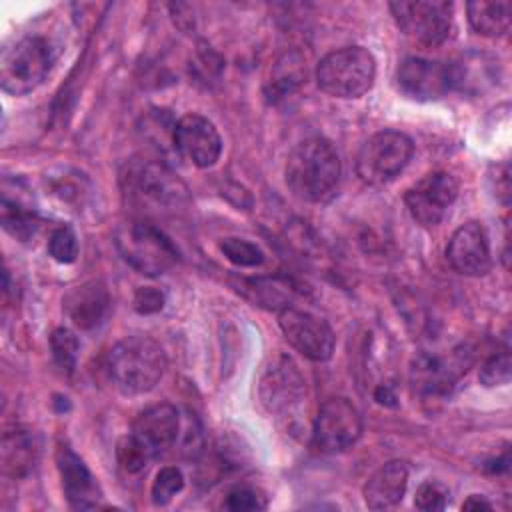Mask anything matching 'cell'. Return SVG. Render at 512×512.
Segmentation results:
<instances>
[{
	"mask_svg": "<svg viewBox=\"0 0 512 512\" xmlns=\"http://www.w3.org/2000/svg\"><path fill=\"white\" fill-rule=\"evenodd\" d=\"M458 196V182L448 172H430L410 186L404 194L410 216L420 226H436L442 222Z\"/></svg>",
	"mask_w": 512,
	"mask_h": 512,
	"instance_id": "cell-11",
	"label": "cell"
},
{
	"mask_svg": "<svg viewBox=\"0 0 512 512\" xmlns=\"http://www.w3.org/2000/svg\"><path fill=\"white\" fill-rule=\"evenodd\" d=\"M56 464L58 472L62 478V488L64 494L70 502L72 508L86 510V508H96L98 506V484L82 458L74 454L68 446H60L56 452Z\"/></svg>",
	"mask_w": 512,
	"mask_h": 512,
	"instance_id": "cell-18",
	"label": "cell"
},
{
	"mask_svg": "<svg viewBox=\"0 0 512 512\" xmlns=\"http://www.w3.org/2000/svg\"><path fill=\"white\" fill-rule=\"evenodd\" d=\"M50 348H52V356L56 360V364L66 370L72 372L76 368V360H78V338L68 330V328H56L50 336Z\"/></svg>",
	"mask_w": 512,
	"mask_h": 512,
	"instance_id": "cell-25",
	"label": "cell"
},
{
	"mask_svg": "<svg viewBox=\"0 0 512 512\" xmlns=\"http://www.w3.org/2000/svg\"><path fill=\"white\" fill-rule=\"evenodd\" d=\"M362 418L356 406L346 398L326 400L312 426V442L320 452H342L358 442Z\"/></svg>",
	"mask_w": 512,
	"mask_h": 512,
	"instance_id": "cell-8",
	"label": "cell"
},
{
	"mask_svg": "<svg viewBox=\"0 0 512 512\" xmlns=\"http://www.w3.org/2000/svg\"><path fill=\"white\" fill-rule=\"evenodd\" d=\"M164 302H166L164 292L154 286H142L134 294V308L140 314H154L164 308Z\"/></svg>",
	"mask_w": 512,
	"mask_h": 512,
	"instance_id": "cell-32",
	"label": "cell"
},
{
	"mask_svg": "<svg viewBox=\"0 0 512 512\" xmlns=\"http://www.w3.org/2000/svg\"><path fill=\"white\" fill-rule=\"evenodd\" d=\"M184 488V476L176 466H164L154 478L152 500L158 506L168 504Z\"/></svg>",
	"mask_w": 512,
	"mask_h": 512,
	"instance_id": "cell-26",
	"label": "cell"
},
{
	"mask_svg": "<svg viewBox=\"0 0 512 512\" xmlns=\"http://www.w3.org/2000/svg\"><path fill=\"white\" fill-rule=\"evenodd\" d=\"M266 496L250 486H238L226 494L224 508L242 512V510H264L266 508Z\"/></svg>",
	"mask_w": 512,
	"mask_h": 512,
	"instance_id": "cell-28",
	"label": "cell"
},
{
	"mask_svg": "<svg viewBox=\"0 0 512 512\" xmlns=\"http://www.w3.org/2000/svg\"><path fill=\"white\" fill-rule=\"evenodd\" d=\"M2 468L8 476H24L34 468L38 456V444L30 430L6 432L2 438Z\"/></svg>",
	"mask_w": 512,
	"mask_h": 512,
	"instance_id": "cell-21",
	"label": "cell"
},
{
	"mask_svg": "<svg viewBox=\"0 0 512 512\" xmlns=\"http://www.w3.org/2000/svg\"><path fill=\"white\" fill-rule=\"evenodd\" d=\"M446 502H448V490L440 482H434V480L420 484L416 490V496H414L416 508L426 510V512L444 510Z\"/></svg>",
	"mask_w": 512,
	"mask_h": 512,
	"instance_id": "cell-30",
	"label": "cell"
},
{
	"mask_svg": "<svg viewBox=\"0 0 512 512\" xmlns=\"http://www.w3.org/2000/svg\"><path fill=\"white\" fill-rule=\"evenodd\" d=\"M472 356L466 348H456L450 356L418 354L410 368V382L422 396H442L468 370Z\"/></svg>",
	"mask_w": 512,
	"mask_h": 512,
	"instance_id": "cell-12",
	"label": "cell"
},
{
	"mask_svg": "<svg viewBox=\"0 0 512 512\" xmlns=\"http://www.w3.org/2000/svg\"><path fill=\"white\" fill-rule=\"evenodd\" d=\"M0 222L2 228L20 242L30 240L38 230V216L34 208L22 204L20 200H10L6 194L2 196Z\"/></svg>",
	"mask_w": 512,
	"mask_h": 512,
	"instance_id": "cell-23",
	"label": "cell"
},
{
	"mask_svg": "<svg viewBox=\"0 0 512 512\" xmlns=\"http://www.w3.org/2000/svg\"><path fill=\"white\" fill-rule=\"evenodd\" d=\"M304 384L306 382L300 376L296 364L288 358H278L266 368L260 380L262 404L268 408V412L288 418L300 408L304 400Z\"/></svg>",
	"mask_w": 512,
	"mask_h": 512,
	"instance_id": "cell-13",
	"label": "cell"
},
{
	"mask_svg": "<svg viewBox=\"0 0 512 512\" xmlns=\"http://www.w3.org/2000/svg\"><path fill=\"white\" fill-rule=\"evenodd\" d=\"M446 258L458 274L484 276L492 266L490 244L484 226L474 220L462 224L446 246Z\"/></svg>",
	"mask_w": 512,
	"mask_h": 512,
	"instance_id": "cell-17",
	"label": "cell"
},
{
	"mask_svg": "<svg viewBox=\"0 0 512 512\" xmlns=\"http://www.w3.org/2000/svg\"><path fill=\"white\" fill-rule=\"evenodd\" d=\"M118 462L120 466L128 472V474H136L140 470L146 468V464L150 462L148 454L130 438L126 436L120 444H118Z\"/></svg>",
	"mask_w": 512,
	"mask_h": 512,
	"instance_id": "cell-31",
	"label": "cell"
},
{
	"mask_svg": "<svg viewBox=\"0 0 512 512\" xmlns=\"http://www.w3.org/2000/svg\"><path fill=\"white\" fill-rule=\"evenodd\" d=\"M412 152L414 144L404 132H376L362 144L356 158V172L370 186L388 184L408 166Z\"/></svg>",
	"mask_w": 512,
	"mask_h": 512,
	"instance_id": "cell-6",
	"label": "cell"
},
{
	"mask_svg": "<svg viewBox=\"0 0 512 512\" xmlns=\"http://www.w3.org/2000/svg\"><path fill=\"white\" fill-rule=\"evenodd\" d=\"M110 296L102 282L90 280L80 286H74L64 296V310L74 326L82 330H90L98 326L108 310Z\"/></svg>",
	"mask_w": 512,
	"mask_h": 512,
	"instance_id": "cell-20",
	"label": "cell"
},
{
	"mask_svg": "<svg viewBox=\"0 0 512 512\" xmlns=\"http://www.w3.org/2000/svg\"><path fill=\"white\" fill-rule=\"evenodd\" d=\"M376 78V60L362 46H346L326 54L316 68V82L322 92L334 98H360Z\"/></svg>",
	"mask_w": 512,
	"mask_h": 512,
	"instance_id": "cell-3",
	"label": "cell"
},
{
	"mask_svg": "<svg viewBox=\"0 0 512 512\" xmlns=\"http://www.w3.org/2000/svg\"><path fill=\"white\" fill-rule=\"evenodd\" d=\"M278 324L286 340L308 360L324 362L334 352V332L326 320L308 310L286 306L280 310Z\"/></svg>",
	"mask_w": 512,
	"mask_h": 512,
	"instance_id": "cell-10",
	"label": "cell"
},
{
	"mask_svg": "<svg viewBox=\"0 0 512 512\" xmlns=\"http://www.w3.org/2000/svg\"><path fill=\"white\" fill-rule=\"evenodd\" d=\"M464 510H490L492 504L484 498V496H478V494H472L468 496V500L462 504Z\"/></svg>",
	"mask_w": 512,
	"mask_h": 512,
	"instance_id": "cell-34",
	"label": "cell"
},
{
	"mask_svg": "<svg viewBox=\"0 0 512 512\" xmlns=\"http://www.w3.org/2000/svg\"><path fill=\"white\" fill-rule=\"evenodd\" d=\"M120 256L140 274L158 276L170 270L178 260L172 240L146 220L124 222L114 236Z\"/></svg>",
	"mask_w": 512,
	"mask_h": 512,
	"instance_id": "cell-4",
	"label": "cell"
},
{
	"mask_svg": "<svg viewBox=\"0 0 512 512\" xmlns=\"http://www.w3.org/2000/svg\"><path fill=\"white\" fill-rule=\"evenodd\" d=\"M392 16L400 30L424 46L442 44L452 28V4L444 0L392 2Z\"/></svg>",
	"mask_w": 512,
	"mask_h": 512,
	"instance_id": "cell-7",
	"label": "cell"
},
{
	"mask_svg": "<svg viewBox=\"0 0 512 512\" xmlns=\"http://www.w3.org/2000/svg\"><path fill=\"white\" fill-rule=\"evenodd\" d=\"M340 180V158L326 138L300 142L286 162V184L304 202H324L332 198Z\"/></svg>",
	"mask_w": 512,
	"mask_h": 512,
	"instance_id": "cell-1",
	"label": "cell"
},
{
	"mask_svg": "<svg viewBox=\"0 0 512 512\" xmlns=\"http://www.w3.org/2000/svg\"><path fill=\"white\" fill-rule=\"evenodd\" d=\"M106 370L114 388L122 394H144L164 376L166 354L160 344L148 336H126L108 352Z\"/></svg>",
	"mask_w": 512,
	"mask_h": 512,
	"instance_id": "cell-2",
	"label": "cell"
},
{
	"mask_svg": "<svg viewBox=\"0 0 512 512\" xmlns=\"http://www.w3.org/2000/svg\"><path fill=\"white\" fill-rule=\"evenodd\" d=\"M408 466L402 460H392L380 466L364 484V502L372 510L394 508L406 492Z\"/></svg>",
	"mask_w": 512,
	"mask_h": 512,
	"instance_id": "cell-19",
	"label": "cell"
},
{
	"mask_svg": "<svg viewBox=\"0 0 512 512\" xmlns=\"http://www.w3.org/2000/svg\"><path fill=\"white\" fill-rule=\"evenodd\" d=\"M222 254L236 266H260L264 262V252L250 240L244 238H224L220 242Z\"/></svg>",
	"mask_w": 512,
	"mask_h": 512,
	"instance_id": "cell-24",
	"label": "cell"
},
{
	"mask_svg": "<svg viewBox=\"0 0 512 512\" xmlns=\"http://www.w3.org/2000/svg\"><path fill=\"white\" fill-rule=\"evenodd\" d=\"M466 10L472 28L482 36H500L510 28L512 4L508 0L470 2Z\"/></svg>",
	"mask_w": 512,
	"mask_h": 512,
	"instance_id": "cell-22",
	"label": "cell"
},
{
	"mask_svg": "<svg viewBox=\"0 0 512 512\" xmlns=\"http://www.w3.org/2000/svg\"><path fill=\"white\" fill-rule=\"evenodd\" d=\"M50 256L60 264H72L78 256V240L72 228L60 226L50 234L48 240Z\"/></svg>",
	"mask_w": 512,
	"mask_h": 512,
	"instance_id": "cell-27",
	"label": "cell"
},
{
	"mask_svg": "<svg viewBox=\"0 0 512 512\" xmlns=\"http://www.w3.org/2000/svg\"><path fill=\"white\" fill-rule=\"evenodd\" d=\"M374 400L382 406H396V394H394V388L390 384H380L376 386L374 390Z\"/></svg>",
	"mask_w": 512,
	"mask_h": 512,
	"instance_id": "cell-33",
	"label": "cell"
},
{
	"mask_svg": "<svg viewBox=\"0 0 512 512\" xmlns=\"http://www.w3.org/2000/svg\"><path fill=\"white\" fill-rule=\"evenodd\" d=\"M174 148L198 168L216 164L222 152V138L216 126L200 114H184L174 124Z\"/></svg>",
	"mask_w": 512,
	"mask_h": 512,
	"instance_id": "cell-16",
	"label": "cell"
},
{
	"mask_svg": "<svg viewBox=\"0 0 512 512\" xmlns=\"http://www.w3.org/2000/svg\"><path fill=\"white\" fill-rule=\"evenodd\" d=\"M130 192L154 208L170 210L186 200L184 184L160 162H144L128 172Z\"/></svg>",
	"mask_w": 512,
	"mask_h": 512,
	"instance_id": "cell-14",
	"label": "cell"
},
{
	"mask_svg": "<svg viewBox=\"0 0 512 512\" xmlns=\"http://www.w3.org/2000/svg\"><path fill=\"white\" fill-rule=\"evenodd\" d=\"M148 458H158L168 452L180 436V416L172 404H154L140 412L128 434Z\"/></svg>",
	"mask_w": 512,
	"mask_h": 512,
	"instance_id": "cell-15",
	"label": "cell"
},
{
	"mask_svg": "<svg viewBox=\"0 0 512 512\" xmlns=\"http://www.w3.org/2000/svg\"><path fill=\"white\" fill-rule=\"evenodd\" d=\"M396 82L400 92L412 100H438L456 88L454 64L410 56L398 66Z\"/></svg>",
	"mask_w": 512,
	"mask_h": 512,
	"instance_id": "cell-9",
	"label": "cell"
},
{
	"mask_svg": "<svg viewBox=\"0 0 512 512\" xmlns=\"http://www.w3.org/2000/svg\"><path fill=\"white\" fill-rule=\"evenodd\" d=\"M50 66L48 42L40 36H24L0 54V86L12 96H24L44 82Z\"/></svg>",
	"mask_w": 512,
	"mask_h": 512,
	"instance_id": "cell-5",
	"label": "cell"
},
{
	"mask_svg": "<svg viewBox=\"0 0 512 512\" xmlns=\"http://www.w3.org/2000/svg\"><path fill=\"white\" fill-rule=\"evenodd\" d=\"M480 382L484 386H502L510 380V354L504 350L490 356L480 368Z\"/></svg>",
	"mask_w": 512,
	"mask_h": 512,
	"instance_id": "cell-29",
	"label": "cell"
}]
</instances>
